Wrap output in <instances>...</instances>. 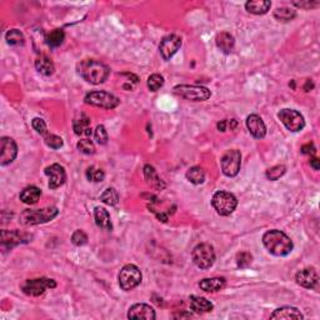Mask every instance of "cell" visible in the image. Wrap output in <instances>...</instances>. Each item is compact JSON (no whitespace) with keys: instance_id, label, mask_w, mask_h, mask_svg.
<instances>
[{"instance_id":"6da1fadb","label":"cell","mask_w":320,"mask_h":320,"mask_svg":"<svg viewBox=\"0 0 320 320\" xmlns=\"http://www.w3.org/2000/svg\"><path fill=\"white\" fill-rule=\"evenodd\" d=\"M78 74L88 83L98 85L104 83L110 74L109 66L95 59H84L76 65Z\"/></svg>"},{"instance_id":"7a4b0ae2","label":"cell","mask_w":320,"mask_h":320,"mask_svg":"<svg viewBox=\"0 0 320 320\" xmlns=\"http://www.w3.org/2000/svg\"><path fill=\"white\" fill-rule=\"evenodd\" d=\"M263 244L270 254L275 257H286L293 252V242L285 233L280 230H270L263 237Z\"/></svg>"},{"instance_id":"3957f363","label":"cell","mask_w":320,"mask_h":320,"mask_svg":"<svg viewBox=\"0 0 320 320\" xmlns=\"http://www.w3.org/2000/svg\"><path fill=\"white\" fill-rule=\"evenodd\" d=\"M59 210L56 206H49L44 209H27L20 214V223L25 227H32V225L44 224V223L50 222L54 218L58 217Z\"/></svg>"},{"instance_id":"277c9868","label":"cell","mask_w":320,"mask_h":320,"mask_svg":"<svg viewBox=\"0 0 320 320\" xmlns=\"http://www.w3.org/2000/svg\"><path fill=\"white\" fill-rule=\"evenodd\" d=\"M211 204H213L218 214L223 215V217H228L237 209L238 200L234 194L229 193V191L220 190L217 191L213 195Z\"/></svg>"},{"instance_id":"5b68a950","label":"cell","mask_w":320,"mask_h":320,"mask_svg":"<svg viewBox=\"0 0 320 320\" xmlns=\"http://www.w3.org/2000/svg\"><path fill=\"white\" fill-rule=\"evenodd\" d=\"M119 286L124 291H130L137 288L142 281V271L134 264H128L123 267L118 275Z\"/></svg>"},{"instance_id":"8992f818","label":"cell","mask_w":320,"mask_h":320,"mask_svg":"<svg viewBox=\"0 0 320 320\" xmlns=\"http://www.w3.org/2000/svg\"><path fill=\"white\" fill-rule=\"evenodd\" d=\"M174 93L190 101H205L211 95L208 88L198 85H176Z\"/></svg>"},{"instance_id":"52a82bcc","label":"cell","mask_w":320,"mask_h":320,"mask_svg":"<svg viewBox=\"0 0 320 320\" xmlns=\"http://www.w3.org/2000/svg\"><path fill=\"white\" fill-rule=\"evenodd\" d=\"M191 258H193L194 264L200 269H209L213 267L215 262V252L214 248L210 244H199L194 248L193 253H191Z\"/></svg>"},{"instance_id":"ba28073f","label":"cell","mask_w":320,"mask_h":320,"mask_svg":"<svg viewBox=\"0 0 320 320\" xmlns=\"http://www.w3.org/2000/svg\"><path fill=\"white\" fill-rule=\"evenodd\" d=\"M220 164H222V170L224 175L229 176V178L237 176L240 171V166H242V154L237 149L228 150L220 159Z\"/></svg>"},{"instance_id":"9c48e42d","label":"cell","mask_w":320,"mask_h":320,"mask_svg":"<svg viewBox=\"0 0 320 320\" xmlns=\"http://www.w3.org/2000/svg\"><path fill=\"white\" fill-rule=\"evenodd\" d=\"M84 100L89 105L104 108V109H114L120 104V100L117 96L106 91H91L86 94Z\"/></svg>"},{"instance_id":"30bf717a","label":"cell","mask_w":320,"mask_h":320,"mask_svg":"<svg viewBox=\"0 0 320 320\" xmlns=\"http://www.w3.org/2000/svg\"><path fill=\"white\" fill-rule=\"evenodd\" d=\"M56 286L55 280L49 278H38V279H29L22 286L23 291L27 295L30 296H39L45 293L48 289H54Z\"/></svg>"},{"instance_id":"8fae6325","label":"cell","mask_w":320,"mask_h":320,"mask_svg":"<svg viewBox=\"0 0 320 320\" xmlns=\"http://www.w3.org/2000/svg\"><path fill=\"white\" fill-rule=\"evenodd\" d=\"M278 118L280 122L285 125V128L290 132L296 133L300 132L305 127V120L303 115L294 109H283L279 112Z\"/></svg>"},{"instance_id":"7c38bea8","label":"cell","mask_w":320,"mask_h":320,"mask_svg":"<svg viewBox=\"0 0 320 320\" xmlns=\"http://www.w3.org/2000/svg\"><path fill=\"white\" fill-rule=\"evenodd\" d=\"M180 47H181V38L178 37V35L171 34V35H168V37L163 38V40H161L159 45V50L164 60H170V59L174 56V54L180 49Z\"/></svg>"},{"instance_id":"4fadbf2b","label":"cell","mask_w":320,"mask_h":320,"mask_svg":"<svg viewBox=\"0 0 320 320\" xmlns=\"http://www.w3.org/2000/svg\"><path fill=\"white\" fill-rule=\"evenodd\" d=\"M0 148H2V157H0V164L3 166L13 163L18 154V145L14 139L8 137H3L0 140Z\"/></svg>"},{"instance_id":"5bb4252c","label":"cell","mask_w":320,"mask_h":320,"mask_svg":"<svg viewBox=\"0 0 320 320\" xmlns=\"http://www.w3.org/2000/svg\"><path fill=\"white\" fill-rule=\"evenodd\" d=\"M295 280L296 283L300 286H303V288L316 289L318 288L319 276L314 268H305L296 273Z\"/></svg>"},{"instance_id":"9a60e30c","label":"cell","mask_w":320,"mask_h":320,"mask_svg":"<svg viewBox=\"0 0 320 320\" xmlns=\"http://www.w3.org/2000/svg\"><path fill=\"white\" fill-rule=\"evenodd\" d=\"M45 174L49 178V188L56 189L60 188L66 180V174L63 166L60 164H52L50 166L45 168Z\"/></svg>"},{"instance_id":"2e32d148","label":"cell","mask_w":320,"mask_h":320,"mask_svg":"<svg viewBox=\"0 0 320 320\" xmlns=\"http://www.w3.org/2000/svg\"><path fill=\"white\" fill-rule=\"evenodd\" d=\"M247 127L250 134L257 139H263L267 135V127L262 118L257 114H252L247 118Z\"/></svg>"},{"instance_id":"e0dca14e","label":"cell","mask_w":320,"mask_h":320,"mask_svg":"<svg viewBox=\"0 0 320 320\" xmlns=\"http://www.w3.org/2000/svg\"><path fill=\"white\" fill-rule=\"evenodd\" d=\"M128 318L129 319H145V320H154L157 318L154 309L148 304H135L128 311Z\"/></svg>"},{"instance_id":"ac0fdd59","label":"cell","mask_w":320,"mask_h":320,"mask_svg":"<svg viewBox=\"0 0 320 320\" xmlns=\"http://www.w3.org/2000/svg\"><path fill=\"white\" fill-rule=\"evenodd\" d=\"M271 319H304L300 310L293 306H283L274 311L270 315Z\"/></svg>"},{"instance_id":"d6986e66","label":"cell","mask_w":320,"mask_h":320,"mask_svg":"<svg viewBox=\"0 0 320 320\" xmlns=\"http://www.w3.org/2000/svg\"><path fill=\"white\" fill-rule=\"evenodd\" d=\"M74 133L79 137H89L91 135V127L90 119L85 115H81L80 118H76L73 122Z\"/></svg>"},{"instance_id":"ffe728a7","label":"cell","mask_w":320,"mask_h":320,"mask_svg":"<svg viewBox=\"0 0 320 320\" xmlns=\"http://www.w3.org/2000/svg\"><path fill=\"white\" fill-rule=\"evenodd\" d=\"M227 284L225 278H206L199 283V286L206 293H215V291L222 290Z\"/></svg>"},{"instance_id":"44dd1931","label":"cell","mask_w":320,"mask_h":320,"mask_svg":"<svg viewBox=\"0 0 320 320\" xmlns=\"http://www.w3.org/2000/svg\"><path fill=\"white\" fill-rule=\"evenodd\" d=\"M190 308L195 313H209L213 310L214 305L208 300V299L203 298V296H190Z\"/></svg>"},{"instance_id":"7402d4cb","label":"cell","mask_w":320,"mask_h":320,"mask_svg":"<svg viewBox=\"0 0 320 320\" xmlns=\"http://www.w3.org/2000/svg\"><path fill=\"white\" fill-rule=\"evenodd\" d=\"M215 43H217V47L219 48L223 53L229 54L230 52H232L233 48H234L235 40L232 34H229V33L227 32H223L217 35V38H215Z\"/></svg>"},{"instance_id":"603a6c76","label":"cell","mask_w":320,"mask_h":320,"mask_svg":"<svg viewBox=\"0 0 320 320\" xmlns=\"http://www.w3.org/2000/svg\"><path fill=\"white\" fill-rule=\"evenodd\" d=\"M40 195H42L40 189L34 185H30L27 186V188L20 193V200L24 204H28V205H33V204L38 203V200L40 199Z\"/></svg>"},{"instance_id":"cb8c5ba5","label":"cell","mask_w":320,"mask_h":320,"mask_svg":"<svg viewBox=\"0 0 320 320\" xmlns=\"http://www.w3.org/2000/svg\"><path fill=\"white\" fill-rule=\"evenodd\" d=\"M94 218H95V223L99 228L104 230H112V220H110V215L108 210L103 206H96L94 209Z\"/></svg>"},{"instance_id":"d4e9b609","label":"cell","mask_w":320,"mask_h":320,"mask_svg":"<svg viewBox=\"0 0 320 320\" xmlns=\"http://www.w3.org/2000/svg\"><path fill=\"white\" fill-rule=\"evenodd\" d=\"M270 7L271 3L269 0H250V2L245 3V9L255 15L265 14L270 9Z\"/></svg>"},{"instance_id":"484cf974","label":"cell","mask_w":320,"mask_h":320,"mask_svg":"<svg viewBox=\"0 0 320 320\" xmlns=\"http://www.w3.org/2000/svg\"><path fill=\"white\" fill-rule=\"evenodd\" d=\"M144 176L147 179L148 184L150 186H153L154 189L161 190V189L165 188V184L163 183V180L160 179V176L158 175L157 170L153 168L152 165H145L144 166Z\"/></svg>"},{"instance_id":"4316f807","label":"cell","mask_w":320,"mask_h":320,"mask_svg":"<svg viewBox=\"0 0 320 320\" xmlns=\"http://www.w3.org/2000/svg\"><path fill=\"white\" fill-rule=\"evenodd\" d=\"M24 235L20 234L17 230H13V232H7V230H3L2 232V245L3 247H7L12 249L14 245H18L19 243H22V240H24Z\"/></svg>"},{"instance_id":"83f0119b","label":"cell","mask_w":320,"mask_h":320,"mask_svg":"<svg viewBox=\"0 0 320 320\" xmlns=\"http://www.w3.org/2000/svg\"><path fill=\"white\" fill-rule=\"evenodd\" d=\"M35 69H37L40 74H43V75L49 76L54 73L55 66H54L53 61L50 60L48 56L40 55L39 58H37V60H35Z\"/></svg>"},{"instance_id":"f1b7e54d","label":"cell","mask_w":320,"mask_h":320,"mask_svg":"<svg viewBox=\"0 0 320 320\" xmlns=\"http://www.w3.org/2000/svg\"><path fill=\"white\" fill-rule=\"evenodd\" d=\"M186 179L195 185L203 184L205 180V171L200 166H193L186 171Z\"/></svg>"},{"instance_id":"f546056e","label":"cell","mask_w":320,"mask_h":320,"mask_svg":"<svg viewBox=\"0 0 320 320\" xmlns=\"http://www.w3.org/2000/svg\"><path fill=\"white\" fill-rule=\"evenodd\" d=\"M64 39H65V33L61 29H54L53 32H50L47 35L45 40H47V44L50 48H58L63 44Z\"/></svg>"},{"instance_id":"4dcf8cb0","label":"cell","mask_w":320,"mask_h":320,"mask_svg":"<svg viewBox=\"0 0 320 320\" xmlns=\"http://www.w3.org/2000/svg\"><path fill=\"white\" fill-rule=\"evenodd\" d=\"M7 43L12 47H23L25 43V38L23 33L18 29H12L7 33L5 35Z\"/></svg>"},{"instance_id":"1f68e13d","label":"cell","mask_w":320,"mask_h":320,"mask_svg":"<svg viewBox=\"0 0 320 320\" xmlns=\"http://www.w3.org/2000/svg\"><path fill=\"white\" fill-rule=\"evenodd\" d=\"M296 17V12L290 8H278L274 10V18L280 22H290Z\"/></svg>"},{"instance_id":"d6a6232c","label":"cell","mask_w":320,"mask_h":320,"mask_svg":"<svg viewBox=\"0 0 320 320\" xmlns=\"http://www.w3.org/2000/svg\"><path fill=\"white\" fill-rule=\"evenodd\" d=\"M100 200L106 205H117L119 201V194L114 188H108L100 195Z\"/></svg>"},{"instance_id":"836d02e7","label":"cell","mask_w":320,"mask_h":320,"mask_svg":"<svg viewBox=\"0 0 320 320\" xmlns=\"http://www.w3.org/2000/svg\"><path fill=\"white\" fill-rule=\"evenodd\" d=\"M86 178L89 181H94V183H100L105 178V174L101 169L95 168V166H89L86 169Z\"/></svg>"},{"instance_id":"e575fe53","label":"cell","mask_w":320,"mask_h":320,"mask_svg":"<svg viewBox=\"0 0 320 320\" xmlns=\"http://www.w3.org/2000/svg\"><path fill=\"white\" fill-rule=\"evenodd\" d=\"M76 148L79 149V152H81L83 154L86 155H93L95 153V145L91 140L89 139H83L76 144Z\"/></svg>"},{"instance_id":"d590c367","label":"cell","mask_w":320,"mask_h":320,"mask_svg":"<svg viewBox=\"0 0 320 320\" xmlns=\"http://www.w3.org/2000/svg\"><path fill=\"white\" fill-rule=\"evenodd\" d=\"M164 85V78L160 74H153L148 79V88L152 91L159 90L161 86Z\"/></svg>"},{"instance_id":"8d00e7d4","label":"cell","mask_w":320,"mask_h":320,"mask_svg":"<svg viewBox=\"0 0 320 320\" xmlns=\"http://www.w3.org/2000/svg\"><path fill=\"white\" fill-rule=\"evenodd\" d=\"M286 171V168L284 165H276V166H273V168L268 169L267 170V178L269 179V180H278L279 178H281V176L285 174Z\"/></svg>"},{"instance_id":"74e56055","label":"cell","mask_w":320,"mask_h":320,"mask_svg":"<svg viewBox=\"0 0 320 320\" xmlns=\"http://www.w3.org/2000/svg\"><path fill=\"white\" fill-rule=\"evenodd\" d=\"M44 142L52 149H60L63 147V139L60 137H58V135L49 134V133L47 135H44Z\"/></svg>"},{"instance_id":"f35d334b","label":"cell","mask_w":320,"mask_h":320,"mask_svg":"<svg viewBox=\"0 0 320 320\" xmlns=\"http://www.w3.org/2000/svg\"><path fill=\"white\" fill-rule=\"evenodd\" d=\"M252 262H253V257L252 254H249V253L243 252L237 255V264L239 268L242 269L248 268L250 264H252Z\"/></svg>"},{"instance_id":"ab89813d","label":"cell","mask_w":320,"mask_h":320,"mask_svg":"<svg viewBox=\"0 0 320 320\" xmlns=\"http://www.w3.org/2000/svg\"><path fill=\"white\" fill-rule=\"evenodd\" d=\"M71 242L76 247H81V245H85L88 243V235L83 232V230H76L75 233L71 237Z\"/></svg>"},{"instance_id":"60d3db41","label":"cell","mask_w":320,"mask_h":320,"mask_svg":"<svg viewBox=\"0 0 320 320\" xmlns=\"http://www.w3.org/2000/svg\"><path fill=\"white\" fill-rule=\"evenodd\" d=\"M95 140L98 144L105 145L108 143V133L104 125H98L95 129Z\"/></svg>"},{"instance_id":"b9f144b4","label":"cell","mask_w":320,"mask_h":320,"mask_svg":"<svg viewBox=\"0 0 320 320\" xmlns=\"http://www.w3.org/2000/svg\"><path fill=\"white\" fill-rule=\"evenodd\" d=\"M32 125L33 128L37 130V133H39V134L43 135V137L48 134L47 124H45V122L42 119V118H34V119H33Z\"/></svg>"},{"instance_id":"7bdbcfd3","label":"cell","mask_w":320,"mask_h":320,"mask_svg":"<svg viewBox=\"0 0 320 320\" xmlns=\"http://www.w3.org/2000/svg\"><path fill=\"white\" fill-rule=\"evenodd\" d=\"M295 7L301 8V9H313V8L319 7L320 3L319 2H294L293 3Z\"/></svg>"},{"instance_id":"ee69618b","label":"cell","mask_w":320,"mask_h":320,"mask_svg":"<svg viewBox=\"0 0 320 320\" xmlns=\"http://www.w3.org/2000/svg\"><path fill=\"white\" fill-rule=\"evenodd\" d=\"M301 153H303V154H308V155L315 154V147H314L311 143H309V144L304 145V147L301 148Z\"/></svg>"},{"instance_id":"f6af8a7d","label":"cell","mask_w":320,"mask_h":320,"mask_svg":"<svg viewBox=\"0 0 320 320\" xmlns=\"http://www.w3.org/2000/svg\"><path fill=\"white\" fill-rule=\"evenodd\" d=\"M310 165L313 166V168L315 169V170H319V168H320V165H319V159H316V158H315V159L311 160V161H310Z\"/></svg>"}]
</instances>
